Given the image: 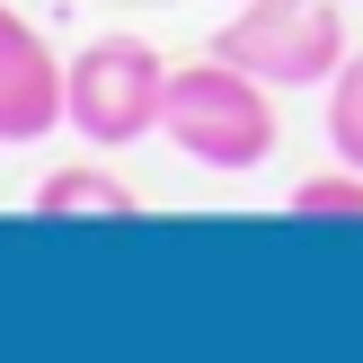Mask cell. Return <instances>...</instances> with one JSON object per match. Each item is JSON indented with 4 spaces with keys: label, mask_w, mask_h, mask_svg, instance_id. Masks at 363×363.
<instances>
[{
    "label": "cell",
    "mask_w": 363,
    "mask_h": 363,
    "mask_svg": "<svg viewBox=\"0 0 363 363\" xmlns=\"http://www.w3.org/2000/svg\"><path fill=\"white\" fill-rule=\"evenodd\" d=\"M275 98L284 89H266L257 71L222 62V53H204V62H177L169 71V106H160V133L177 142V160H195V169L213 177H248L275 160L284 124H275Z\"/></svg>",
    "instance_id": "1"
},
{
    "label": "cell",
    "mask_w": 363,
    "mask_h": 363,
    "mask_svg": "<svg viewBox=\"0 0 363 363\" xmlns=\"http://www.w3.org/2000/svg\"><path fill=\"white\" fill-rule=\"evenodd\" d=\"M169 53L142 45V35H89L62 62V124L98 151H124V142L160 133V106H169Z\"/></svg>",
    "instance_id": "2"
},
{
    "label": "cell",
    "mask_w": 363,
    "mask_h": 363,
    "mask_svg": "<svg viewBox=\"0 0 363 363\" xmlns=\"http://www.w3.org/2000/svg\"><path fill=\"white\" fill-rule=\"evenodd\" d=\"M213 53L257 71L266 89H328L346 62V0H240L213 35Z\"/></svg>",
    "instance_id": "3"
},
{
    "label": "cell",
    "mask_w": 363,
    "mask_h": 363,
    "mask_svg": "<svg viewBox=\"0 0 363 363\" xmlns=\"http://www.w3.org/2000/svg\"><path fill=\"white\" fill-rule=\"evenodd\" d=\"M53 124H62V53L0 0V142H45Z\"/></svg>",
    "instance_id": "4"
},
{
    "label": "cell",
    "mask_w": 363,
    "mask_h": 363,
    "mask_svg": "<svg viewBox=\"0 0 363 363\" xmlns=\"http://www.w3.org/2000/svg\"><path fill=\"white\" fill-rule=\"evenodd\" d=\"M35 213H45V222H133V213H142V195L124 186L116 169L80 160V169H53L45 186H35Z\"/></svg>",
    "instance_id": "5"
},
{
    "label": "cell",
    "mask_w": 363,
    "mask_h": 363,
    "mask_svg": "<svg viewBox=\"0 0 363 363\" xmlns=\"http://www.w3.org/2000/svg\"><path fill=\"white\" fill-rule=\"evenodd\" d=\"M284 213L293 222H363V169H319V177H301L293 195H284Z\"/></svg>",
    "instance_id": "6"
},
{
    "label": "cell",
    "mask_w": 363,
    "mask_h": 363,
    "mask_svg": "<svg viewBox=\"0 0 363 363\" xmlns=\"http://www.w3.org/2000/svg\"><path fill=\"white\" fill-rule=\"evenodd\" d=\"M328 151L346 160V169H363V45L337 62V80H328Z\"/></svg>",
    "instance_id": "7"
},
{
    "label": "cell",
    "mask_w": 363,
    "mask_h": 363,
    "mask_svg": "<svg viewBox=\"0 0 363 363\" xmlns=\"http://www.w3.org/2000/svg\"><path fill=\"white\" fill-rule=\"evenodd\" d=\"M0 151H9V142H0Z\"/></svg>",
    "instance_id": "8"
}]
</instances>
